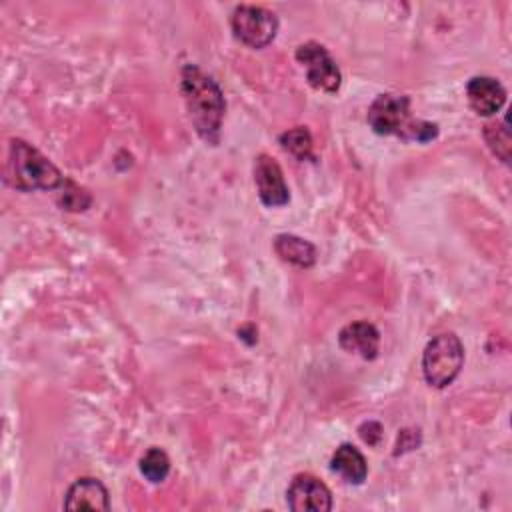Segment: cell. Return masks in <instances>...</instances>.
Segmentation results:
<instances>
[{"label":"cell","instance_id":"6da1fadb","mask_svg":"<svg viewBox=\"0 0 512 512\" xmlns=\"http://www.w3.org/2000/svg\"><path fill=\"white\" fill-rule=\"evenodd\" d=\"M180 90L186 102L190 122L198 136L208 144H216L220 138L222 118L226 110L224 94L216 80L202 72L196 64L182 68Z\"/></svg>","mask_w":512,"mask_h":512},{"label":"cell","instance_id":"7a4b0ae2","mask_svg":"<svg viewBox=\"0 0 512 512\" xmlns=\"http://www.w3.org/2000/svg\"><path fill=\"white\" fill-rule=\"evenodd\" d=\"M368 124L376 134L416 142H428L438 134L436 124L410 116V98L404 94H380L368 108Z\"/></svg>","mask_w":512,"mask_h":512},{"label":"cell","instance_id":"3957f363","mask_svg":"<svg viewBox=\"0 0 512 512\" xmlns=\"http://www.w3.org/2000/svg\"><path fill=\"white\" fill-rule=\"evenodd\" d=\"M8 174L18 190H56L66 180L62 172L32 144L14 138L8 150Z\"/></svg>","mask_w":512,"mask_h":512},{"label":"cell","instance_id":"277c9868","mask_svg":"<svg viewBox=\"0 0 512 512\" xmlns=\"http://www.w3.org/2000/svg\"><path fill=\"white\" fill-rule=\"evenodd\" d=\"M464 364V346L452 332L434 336L422 352L424 380L434 388L450 386Z\"/></svg>","mask_w":512,"mask_h":512},{"label":"cell","instance_id":"5b68a950","mask_svg":"<svg viewBox=\"0 0 512 512\" xmlns=\"http://www.w3.org/2000/svg\"><path fill=\"white\" fill-rule=\"evenodd\" d=\"M230 26L234 36L250 46V48H266L278 32V18L274 12L254 6V4H240L234 8Z\"/></svg>","mask_w":512,"mask_h":512},{"label":"cell","instance_id":"8992f818","mask_svg":"<svg viewBox=\"0 0 512 512\" xmlns=\"http://www.w3.org/2000/svg\"><path fill=\"white\" fill-rule=\"evenodd\" d=\"M296 60L306 70V80L322 92H336L342 84V74L330 52L318 42H304L296 48Z\"/></svg>","mask_w":512,"mask_h":512},{"label":"cell","instance_id":"52a82bcc","mask_svg":"<svg viewBox=\"0 0 512 512\" xmlns=\"http://www.w3.org/2000/svg\"><path fill=\"white\" fill-rule=\"evenodd\" d=\"M288 508L294 512H328L332 510V494L328 486L312 474H298L286 490Z\"/></svg>","mask_w":512,"mask_h":512},{"label":"cell","instance_id":"ba28073f","mask_svg":"<svg viewBox=\"0 0 512 512\" xmlns=\"http://www.w3.org/2000/svg\"><path fill=\"white\" fill-rule=\"evenodd\" d=\"M254 182H256L258 196H260L264 206L278 208V206L288 204L290 192H288V186L284 182L282 168L268 154H260L256 158V162H254Z\"/></svg>","mask_w":512,"mask_h":512},{"label":"cell","instance_id":"9c48e42d","mask_svg":"<svg viewBox=\"0 0 512 512\" xmlns=\"http://www.w3.org/2000/svg\"><path fill=\"white\" fill-rule=\"evenodd\" d=\"M470 108L478 116H494L506 102L504 86L490 76H474L466 86Z\"/></svg>","mask_w":512,"mask_h":512},{"label":"cell","instance_id":"30bf717a","mask_svg":"<svg viewBox=\"0 0 512 512\" xmlns=\"http://www.w3.org/2000/svg\"><path fill=\"white\" fill-rule=\"evenodd\" d=\"M338 344L350 354H358L364 360H374L380 348V334L374 324L366 320L346 324L338 334Z\"/></svg>","mask_w":512,"mask_h":512},{"label":"cell","instance_id":"8fae6325","mask_svg":"<svg viewBox=\"0 0 512 512\" xmlns=\"http://www.w3.org/2000/svg\"><path fill=\"white\" fill-rule=\"evenodd\" d=\"M66 510H110L106 486L96 478H78L64 496Z\"/></svg>","mask_w":512,"mask_h":512},{"label":"cell","instance_id":"7c38bea8","mask_svg":"<svg viewBox=\"0 0 512 512\" xmlns=\"http://www.w3.org/2000/svg\"><path fill=\"white\" fill-rule=\"evenodd\" d=\"M330 470L336 472L348 484H362L368 474V464L364 454L356 446L342 444L332 454Z\"/></svg>","mask_w":512,"mask_h":512},{"label":"cell","instance_id":"4fadbf2b","mask_svg":"<svg viewBox=\"0 0 512 512\" xmlns=\"http://www.w3.org/2000/svg\"><path fill=\"white\" fill-rule=\"evenodd\" d=\"M276 254L298 268H310L316 262V246L294 234H278L274 240Z\"/></svg>","mask_w":512,"mask_h":512},{"label":"cell","instance_id":"5bb4252c","mask_svg":"<svg viewBox=\"0 0 512 512\" xmlns=\"http://www.w3.org/2000/svg\"><path fill=\"white\" fill-rule=\"evenodd\" d=\"M280 144L286 152H290L298 160H312L314 158L312 136H310L308 128H304V126H296V128L280 134Z\"/></svg>","mask_w":512,"mask_h":512},{"label":"cell","instance_id":"9a60e30c","mask_svg":"<svg viewBox=\"0 0 512 512\" xmlns=\"http://www.w3.org/2000/svg\"><path fill=\"white\" fill-rule=\"evenodd\" d=\"M140 472L152 484L164 482L170 472V458L166 456L164 450H160L156 446L148 448L146 454L140 458Z\"/></svg>","mask_w":512,"mask_h":512},{"label":"cell","instance_id":"2e32d148","mask_svg":"<svg viewBox=\"0 0 512 512\" xmlns=\"http://www.w3.org/2000/svg\"><path fill=\"white\" fill-rule=\"evenodd\" d=\"M484 136L490 146V150L502 160H510V130H508V120L502 118L500 122H490L484 126Z\"/></svg>","mask_w":512,"mask_h":512},{"label":"cell","instance_id":"e0dca14e","mask_svg":"<svg viewBox=\"0 0 512 512\" xmlns=\"http://www.w3.org/2000/svg\"><path fill=\"white\" fill-rule=\"evenodd\" d=\"M58 190H60V206L62 208L80 212L90 206V194L84 188L76 186L72 180H64Z\"/></svg>","mask_w":512,"mask_h":512}]
</instances>
